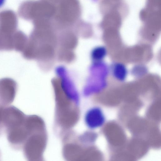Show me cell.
Wrapping results in <instances>:
<instances>
[{
  "mask_svg": "<svg viewBox=\"0 0 161 161\" xmlns=\"http://www.w3.org/2000/svg\"><path fill=\"white\" fill-rule=\"evenodd\" d=\"M81 12L79 0H61L56 5V13L52 21L58 28L70 27L80 19Z\"/></svg>",
  "mask_w": 161,
  "mask_h": 161,
  "instance_id": "1",
  "label": "cell"
},
{
  "mask_svg": "<svg viewBox=\"0 0 161 161\" xmlns=\"http://www.w3.org/2000/svg\"><path fill=\"white\" fill-rule=\"evenodd\" d=\"M84 122L86 126L91 129H95L102 126L105 120L104 115L102 110L98 107H93L86 113Z\"/></svg>",
  "mask_w": 161,
  "mask_h": 161,
  "instance_id": "2",
  "label": "cell"
},
{
  "mask_svg": "<svg viewBox=\"0 0 161 161\" xmlns=\"http://www.w3.org/2000/svg\"><path fill=\"white\" fill-rule=\"evenodd\" d=\"M112 74L117 80L124 81L127 75V71L125 66L121 63L115 64L112 67Z\"/></svg>",
  "mask_w": 161,
  "mask_h": 161,
  "instance_id": "3",
  "label": "cell"
},
{
  "mask_svg": "<svg viewBox=\"0 0 161 161\" xmlns=\"http://www.w3.org/2000/svg\"><path fill=\"white\" fill-rule=\"evenodd\" d=\"M107 50L103 46L97 47L94 49L92 53V57L95 60L100 61L104 58L107 54Z\"/></svg>",
  "mask_w": 161,
  "mask_h": 161,
  "instance_id": "4",
  "label": "cell"
},
{
  "mask_svg": "<svg viewBox=\"0 0 161 161\" xmlns=\"http://www.w3.org/2000/svg\"><path fill=\"white\" fill-rule=\"evenodd\" d=\"M55 5L58 4L61 0H45Z\"/></svg>",
  "mask_w": 161,
  "mask_h": 161,
  "instance_id": "5",
  "label": "cell"
},
{
  "mask_svg": "<svg viewBox=\"0 0 161 161\" xmlns=\"http://www.w3.org/2000/svg\"><path fill=\"white\" fill-rule=\"evenodd\" d=\"M6 0H0V8L4 4Z\"/></svg>",
  "mask_w": 161,
  "mask_h": 161,
  "instance_id": "6",
  "label": "cell"
}]
</instances>
